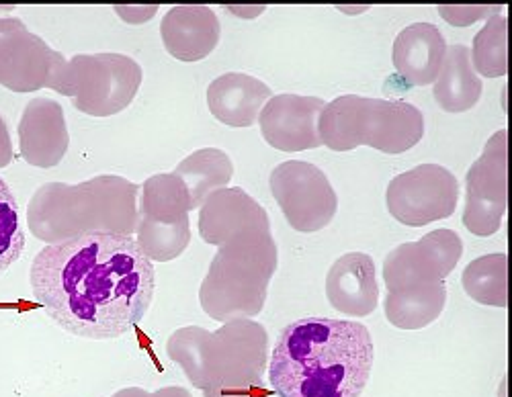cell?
<instances>
[{"label":"cell","instance_id":"obj_1","mask_svg":"<svg viewBox=\"0 0 512 397\" xmlns=\"http://www.w3.org/2000/svg\"><path fill=\"white\" fill-rule=\"evenodd\" d=\"M29 283L37 303L62 330L111 340L144 320L156 273L134 236L84 234L39 250Z\"/></svg>","mask_w":512,"mask_h":397},{"label":"cell","instance_id":"obj_2","mask_svg":"<svg viewBox=\"0 0 512 397\" xmlns=\"http://www.w3.org/2000/svg\"><path fill=\"white\" fill-rule=\"evenodd\" d=\"M373 367V338L355 320L300 318L273 348L269 383L279 397H361Z\"/></svg>","mask_w":512,"mask_h":397},{"label":"cell","instance_id":"obj_3","mask_svg":"<svg viewBox=\"0 0 512 397\" xmlns=\"http://www.w3.org/2000/svg\"><path fill=\"white\" fill-rule=\"evenodd\" d=\"M140 187L115 174L66 185H41L27 205L31 234L58 244L84 234L132 236L138 224Z\"/></svg>","mask_w":512,"mask_h":397},{"label":"cell","instance_id":"obj_4","mask_svg":"<svg viewBox=\"0 0 512 397\" xmlns=\"http://www.w3.org/2000/svg\"><path fill=\"white\" fill-rule=\"evenodd\" d=\"M279 267L271 228L246 230L220 246L199 289L203 312L216 322L252 320L265 307Z\"/></svg>","mask_w":512,"mask_h":397},{"label":"cell","instance_id":"obj_5","mask_svg":"<svg viewBox=\"0 0 512 397\" xmlns=\"http://www.w3.org/2000/svg\"><path fill=\"white\" fill-rule=\"evenodd\" d=\"M318 136L334 152L369 146L383 154H402L422 140L424 115L406 101L343 95L324 105Z\"/></svg>","mask_w":512,"mask_h":397},{"label":"cell","instance_id":"obj_6","mask_svg":"<svg viewBox=\"0 0 512 397\" xmlns=\"http://www.w3.org/2000/svg\"><path fill=\"white\" fill-rule=\"evenodd\" d=\"M142 66L125 54H78L68 60L58 95L93 117H111L136 99L142 84Z\"/></svg>","mask_w":512,"mask_h":397},{"label":"cell","instance_id":"obj_7","mask_svg":"<svg viewBox=\"0 0 512 397\" xmlns=\"http://www.w3.org/2000/svg\"><path fill=\"white\" fill-rule=\"evenodd\" d=\"M269 359V334L254 320H232L209 332L205 344V389L261 385Z\"/></svg>","mask_w":512,"mask_h":397},{"label":"cell","instance_id":"obj_8","mask_svg":"<svg viewBox=\"0 0 512 397\" xmlns=\"http://www.w3.org/2000/svg\"><path fill=\"white\" fill-rule=\"evenodd\" d=\"M68 60L17 17H0V86L13 93H60Z\"/></svg>","mask_w":512,"mask_h":397},{"label":"cell","instance_id":"obj_9","mask_svg":"<svg viewBox=\"0 0 512 397\" xmlns=\"http://www.w3.org/2000/svg\"><path fill=\"white\" fill-rule=\"evenodd\" d=\"M269 185L287 224L297 232H318L336 215L338 197L328 176L312 162H281L273 168Z\"/></svg>","mask_w":512,"mask_h":397},{"label":"cell","instance_id":"obj_10","mask_svg":"<svg viewBox=\"0 0 512 397\" xmlns=\"http://www.w3.org/2000/svg\"><path fill=\"white\" fill-rule=\"evenodd\" d=\"M459 201L455 174L441 164H420L390 181L386 191L388 211L396 222L420 228L451 217Z\"/></svg>","mask_w":512,"mask_h":397},{"label":"cell","instance_id":"obj_11","mask_svg":"<svg viewBox=\"0 0 512 397\" xmlns=\"http://www.w3.org/2000/svg\"><path fill=\"white\" fill-rule=\"evenodd\" d=\"M506 150V129H500L486 142L480 158L467 170L463 226L474 236L488 238L502 226L508 205Z\"/></svg>","mask_w":512,"mask_h":397},{"label":"cell","instance_id":"obj_12","mask_svg":"<svg viewBox=\"0 0 512 397\" xmlns=\"http://www.w3.org/2000/svg\"><path fill=\"white\" fill-rule=\"evenodd\" d=\"M463 240L449 228L433 230L416 242L396 246L383 260V283L388 291L443 283L457 267Z\"/></svg>","mask_w":512,"mask_h":397},{"label":"cell","instance_id":"obj_13","mask_svg":"<svg viewBox=\"0 0 512 397\" xmlns=\"http://www.w3.org/2000/svg\"><path fill=\"white\" fill-rule=\"evenodd\" d=\"M320 97L277 95L267 101L259 115L261 134L279 152H304L322 146L318 119L324 109Z\"/></svg>","mask_w":512,"mask_h":397},{"label":"cell","instance_id":"obj_14","mask_svg":"<svg viewBox=\"0 0 512 397\" xmlns=\"http://www.w3.org/2000/svg\"><path fill=\"white\" fill-rule=\"evenodd\" d=\"M70 146L66 115L60 103L35 97L25 105L19 121L21 158L35 168H54Z\"/></svg>","mask_w":512,"mask_h":397},{"label":"cell","instance_id":"obj_15","mask_svg":"<svg viewBox=\"0 0 512 397\" xmlns=\"http://www.w3.org/2000/svg\"><path fill=\"white\" fill-rule=\"evenodd\" d=\"M271 228L267 209L240 187L220 189L199 207V234L211 246H222L234 236Z\"/></svg>","mask_w":512,"mask_h":397},{"label":"cell","instance_id":"obj_16","mask_svg":"<svg viewBox=\"0 0 512 397\" xmlns=\"http://www.w3.org/2000/svg\"><path fill=\"white\" fill-rule=\"evenodd\" d=\"M326 297L336 312L363 318L375 312L379 285L375 262L365 252H349L336 258L326 277Z\"/></svg>","mask_w":512,"mask_h":397},{"label":"cell","instance_id":"obj_17","mask_svg":"<svg viewBox=\"0 0 512 397\" xmlns=\"http://www.w3.org/2000/svg\"><path fill=\"white\" fill-rule=\"evenodd\" d=\"M220 19L203 5H181L168 9L160 35L166 52L181 62H199L220 43Z\"/></svg>","mask_w":512,"mask_h":397},{"label":"cell","instance_id":"obj_18","mask_svg":"<svg viewBox=\"0 0 512 397\" xmlns=\"http://www.w3.org/2000/svg\"><path fill=\"white\" fill-rule=\"evenodd\" d=\"M273 97L271 86L244 72L218 76L207 88V107L220 123L250 127Z\"/></svg>","mask_w":512,"mask_h":397},{"label":"cell","instance_id":"obj_19","mask_svg":"<svg viewBox=\"0 0 512 397\" xmlns=\"http://www.w3.org/2000/svg\"><path fill=\"white\" fill-rule=\"evenodd\" d=\"M447 41L441 29L433 23H412L404 27L392 48L396 72L412 86H429L437 80Z\"/></svg>","mask_w":512,"mask_h":397},{"label":"cell","instance_id":"obj_20","mask_svg":"<svg viewBox=\"0 0 512 397\" xmlns=\"http://www.w3.org/2000/svg\"><path fill=\"white\" fill-rule=\"evenodd\" d=\"M433 93L439 107L447 113H463L480 103L484 84L472 66L469 48L463 43L449 46L433 82Z\"/></svg>","mask_w":512,"mask_h":397},{"label":"cell","instance_id":"obj_21","mask_svg":"<svg viewBox=\"0 0 512 397\" xmlns=\"http://www.w3.org/2000/svg\"><path fill=\"white\" fill-rule=\"evenodd\" d=\"M447 287L445 283L422 285L402 291H388L383 310L392 326L400 330H422L431 326L445 310Z\"/></svg>","mask_w":512,"mask_h":397},{"label":"cell","instance_id":"obj_22","mask_svg":"<svg viewBox=\"0 0 512 397\" xmlns=\"http://www.w3.org/2000/svg\"><path fill=\"white\" fill-rule=\"evenodd\" d=\"M173 172L185 183L193 211L201 207L209 195L230 185L234 164L220 148H201L181 160Z\"/></svg>","mask_w":512,"mask_h":397},{"label":"cell","instance_id":"obj_23","mask_svg":"<svg viewBox=\"0 0 512 397\" xmlns=\"http://www.w3.org/2000/svg\"><path fill=\"white\" fill-rule=\"evenodd\" d=\"M191 199L185 183L175 172L154 174L142 185L138 219L154 224H179L189 219Z\"/></svg>","mask_w":512,"mask_h":397},{"label":"cell","instance_id":"obj_24","mask_svg":"<svg viewBox=\"0 0 512 397\" xmlns=\"http://www.w3.org/2000/svg\"><path fill=\"white\" fill-rule=\"evenodd\" d=\"M465 293L482 305H508V256L486 254L472 260L461 277Z\"/></svg>","mask_w":512,"mask_h":397},{"label":"cell","instance_id":"obj_25","mask_svg":"<svg viewBox=\"0 0 512 397\" xmlns=\"http://www.w3.org/2000/svg\"><path fill=\"white\" fill-rule=\"evenodd\" d=\"M469 56L476 74L500 78L508 72V19L504 15L486 19V25L474 37Z\"/></svg>","mask_w":512,"mask_h":397},{"label":"cell","instance_id":"obj_26","mask_svg":"<svg viewBox=\"0 0 512 397\" xmlns=\"http://www.w3.org/2000/svg\"><path fill=\"white\" fill-rule=\"evenodd\" d=\"M134 234L142 252L156 262L179 258L191 242L189 219L179 224H154L146 222V219H138Z\"/></svg>","mask_w":512,"mask_h":397},{"label":"cell","instance_id":"obj_27","mask_svg":"<svg viewBox=\"0 0 512 397\" xmlns=\"http://www.w3.org/2000/svg\"><path fill=\"white\" fill-rule=\"evenodd\" d=\"M209 330L201 326H185L170 334L166 342V355L175 361L191 385L197 389H205V344Z\"/></svg>","mask_w":512,"mask_h":397},{"label":"cell","instance_id":"obj_28","mask_svg":"<svg viewBox=\"0 0 512 397\" xmlns=\"http://www.w3.org/2000/svg\"><path fill=\"white\" fill-rule=\"evenodd\" d=\"M25 234L19 222V203L7 181L0 176V275L21 258Z\"/></svg>","mask_w":512,"mask_h":397},{"label":"cell","instance_id":"obj_29","mask_svg":"<svg viewBox=\"0 0 512 397\" xmlns=\"http://www.w3.org/2000/svg\"><path fill=\"white\" fill-rule=\"evenodd\" d=\"M439 15L453 27H469L474 25L476 21H482V19H490L494 15H500L502 13V5H480V7H474V5H459V7H449V5H441L439 9Z\"/></svg>","mask_w":512,"mask_h":397},{"label":"cell","instance_id":"obj_30","mask_svg":"<svg viewBox=\"0 0 512 397\" xmlns=\"http://www.w3.org/2000/svg\"><path fill=\"white\" fill-rule=\"evenodd\" d=\"M205 397H271L273 389L267 383L254 387H236V389H203Z\"/></svg>","mask_w":512,"mask_h":397},{"label":"cell","instance_id":"obj_31","mask_svg":"<svg viewBox=\"0 0 512 397\" xmlns=\"http://www.w3.org/2000/svg\"><path fill=\"white\" fill-rule=\"evenodd\" d=\"M115 13L130 25H142L158 13L156 5L150 7H115Z\"/></svg>","mask_w":512,"mask_h":397},{"label":"cell","instance_id":"obj_32","mask_svg":"<svg viewBox=\"0 0 512 397\" xmlns=\"http://www.w3.org/2000/svg\"><path fill=\"white\" fill-rule=\"evenodd\" d=\"M13 162V140L9 134L7 121L0 117V168H5Z\"/></svg>","mask_w":512,"mask_h":397},{"label":"cell","instance_id":"obj_33","mask_svg":"<svg viewBox=\"0 0 512 397\" xmlns=\"http://www.w3.org/2000/svg\"><path fill=\"white\" fill-rule=\"evenodd\" d=\"M148 397H193L185 387H162V389H156L152 393H148Z\"/></svg>","mask_w":512,"mask_h":397},{"label":"cell","instance_id":"obj_34","mask_svg":"<svg viewBox=\"0 0 512 397\" xmlns=\"http://www.w3.org/2000/svg\"><path fill=\"white\" fill-rule=\"evenodd\" d=\"M111 397H148V391L142 387H125V389H119L117 393H113Z\"/></svg>","mask_w":512,"mask_h":397},{"label":"cell","instance_id":"obj_35","mask_svg":"<svg viewBox=\"0 0 512 397\" xmlns=\"http://www.w3.org/2000/svg\"><path fill=\"white\" fill-rule=\"evenodd\" d=\"M226 11H230V13H234V15H240V17H254V15H259V13H263L265 11V7H254V9H238V7H226Z\"/></svg>","mask_w":512,"mask_h":397}]
</instances>
